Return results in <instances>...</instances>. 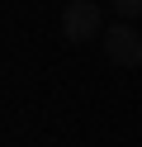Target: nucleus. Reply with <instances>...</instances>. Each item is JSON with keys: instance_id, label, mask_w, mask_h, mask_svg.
I'll use <instances>...</instances> for the list:
<instances>
[{"instance_id": "f257e3e1", "label": "nucleus", "mask_w": 142, "mask_h": 147, "mask_svg": "<svg viewBox=\"0 0 142 147\" xmlns=\"http://www.w3.org/2000/svg\"><path fill=\"white\" fill-rule=\"evenodd\" d=\"M100 29H104V14L95 0H71L62 10V38L66 43H90V38H100Z\"/></svg>"}, {"instance_id": "f03ea898", "label": "nucleus", "mask_w": 142, "mask_h": 147, "mask_svg": "<svg viewBox=\"0 0 142 147\" xmlns=\"http://www.w3.org/2000/svg\"><path fill=\"white\" fill-rule=\"evenodd\" d=\"M104 57L114 67H142V33L133 24H109L104 29Z\"/></svg>"}, {"instance_id": "7ed1b4c3", "label": "nucleus", "mask_w": 142, "mask_h": 147, "mask_svg": "<svg viewBox=\"0 0 142 147\" xmlns=\"http://www.w3.org/2000/svg\"><path fill=\"white\" fill-rule=\"evenodd\" d=\"M114 14H118V19H137V14H142V0H114Z\"/></svg>"}]
</instances>
